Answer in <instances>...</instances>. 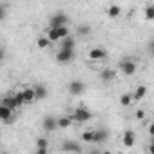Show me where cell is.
I'll list each match as a JSON object with an SVG mask.
<instances>
[{
  "label": "cell",
  "instance_id": "6da1fadb",
  "mask_svg": "<svg viewBox=\"0 0 154 154\" xmlns=\"http://www.w3.org/2000/svg\"><path fill=\"white\" fill-rule=\"evenodd\" d=\"M91 118H93V114H91L87 109H84V107L74 109V111H72V114H71L72 123H74V122H76V123H85V122H89Z\"/></svg>",
  "mask_w": 154,
  "mask_h": 154
},
{
  "label": "cell",
  "instance_id": "7a4b0ae2",
  "mask_svg": "<svg viewBox=\"0 0 154 154\" xmlns=\"http://www.w3.org/2000/svg\"><path fill=\"white\" fill-rule=\"evenodd\" d=\"M69 35V26H62V27H51L47 31V38L51 42H56V40H62Z\"/></svg>",
  "mask_w": 154,
  "mask_h": 154
},
{
  "label": "cell",
  "instance_id": "3957f363",
  "mask_svg": "<svg viewBox=\"0 0 154 154\" xmlns=\"http://www.w3.org/2000/svg\"><path fill=\"white\" fill-rule=\"evenodd\" d=\"M49 26L51 27H62V26H69V17L63 15V13H56L51 17L49 20Z\"/></svg>",
  "mask_w": 154,
  "mask_h": 154
},
{
  "label": "cell",
  "instance_id": "277c9868",
  "mask_svg": "<svg viewBox=\"0 0 154 154\" xmlns=\"http://www.w3.org/2000/svg\"><path fill=\"white\" fill-rule=\"evenodd\" d=\"M72 56H74V49H60L58 53H56V62L58 63H69L71 60H72Z\"/></svg>",
  "mask_w": 154,
  "mask_h": 154
},
{
  "label": "cell",
  "instance_id": "5b68a950",
  "mask_svg": "<svg viewBox=\"0 0 154 154\" xmlns=\"http://www.w3.org/2000/svg\"><path fill=\"white\" fill-rule=\"evenodd\" d=\"M120 69H122V72L125 76H132L136 72V63L132 60H122L120 62Z\"/></svg>",
  "mask_w": 154,
  "mask_h": 154
},
{
  "label": "cell",
  "instance_id": "8992f818",
  "mask_svg": "<svg viewBox=\"0 0 154 154\" xmlns=\"http://www.w3.org/2000/svg\"><path fill=\"white\" fill-rule=\"evenodd\" d=\"M84 91H85V84L80 82V80H72V82L69 84V93H71L72 96H78V94H82Z\"/></svg>",
  "mask_w": 154,
  "mask_h": 154
},
{
  "label": "cell",
  "instance_id": "52a82bcc",
  "mask_svg": "<svg viewBox=\"0 0 154 154\" xmlns=\"http://www.w3.org/2000/svg\"><path fill=\"white\" fill-rule=\"evenodd\" d=\"M42 129H44L45 132H53V131H56V129H58V125H56V118H53V116H45L44 122H42Z\"/></svg>",
  "mask_w": 154,
  "mask_h": 154
},
{
  "label": "cell",
  "instance_id": "ba28073f",
  "mask_svg": "<svg viewBox=\"0 0 154 154\" xmlns=\"http://www.w3.org/2000/svg\"><path fill=\"white\" fill-rule=\"evenodd\" d=\"M60 149L65 150V152H82V145L74 143V141H63Z\"/></svg>",
  "mask_w": 154,
  "mask_h": 154
},
{
  "label": "cell",
  "instance_id": "9c48e42d",
  "mask_svg": "<svg viewBox=\"0 0 154 154\" xmlns=\"http://www.w3.org/2000/svg\"><path fill=\"white\" fill-rule=\"evenodd\" d=\"M105 56H107V51L102 49V47H94V49L89 51V58L91 60H103Z\"/></svg>",
  "mask_w": 154,
  "mask_h": 154
},
{
  "label": "cell",
  "instance_id": "30bf717a",
  "mask_svg": "<svg viewBox=\"0 0 154 154\" xmlns=\"http://www.w3.org/2000/svg\"><path fill=\"white\" fill-rule=\"evenodd\" d=\"M107 138H109V132H107L105 129H100V131H93V141H94V143H103Z\"/></svg>",
  "mask_w": 154,
  "mask_h": 154
},
{
  "label": "cell",
  "instance_id": "8fae6325",
  "mask_svg": "<svg viewBox=\"0 0 154 154\" xmlns=\"http://www.w3.org/2000/svg\"><path fill=\"white\" fill-rule=\"evenodd\" d=\"M0 120L2 122H11L13 120V111L9 107L2 105V103H0Z\"/></svg>",
  "mask_w": 154,
  "mask_h": 154
},
{
  "label": "cell",
  "instance_id": "7c38bea8",
  "mask_svg": "<svg viewBox=\"0 0 154 154\" xmlns=\"http://www.w3.org/2000/svg\"><path fill=\"white\" fill-rule=\"evenodd\" d=\"M134 141H136V134L132 131H125V134H123V145L131 149L134 145Z\"/></svg>",
  "mask_w": 154,
  "mask_h": 154
},
{
  "label": "cell",
  "instance_id": "4fadbf2b",
  "mask_svg": "<svg viewBox=\"0 0 154 154\" xmlns=\"http://www.w3.org/2000/svg\"><path fill=\"white\" fill-rule=\"evenodd\" d=\"M47 98V87L45 85H36L35 87V100H45Z\"/></svg>",
  "mask_w": 154,
  "mask_h": 154
},
{
  "label": "cell",
  "instance_id": "5bb4252c",
  "mask_svg": "<svg viewBox=\"0 0 154 154\" xmlns=\"http://www.w3.org/2000/svg\"><path fill=\"white\" fill-rule=\"evenodd\" d=\"M20 94H22V98H24V103H31V102H35V89H24V91H20Z\"/></svg>",
  "mask_w": 154,
  "mask_h": 154
},
{
  "label": "cell",
  "instance_id": "9a60e30c",
  "mask_svg": "<svg viewBox=\"0 0 154 154\" xmlns=\"http://www.w3.org/2000/svg\"><path fill=\"white\" fill-rule=\"evenodd\" d=\"M100 78H102L103 84H109L111 80H114V71H112V69H103V71L100 72Z\"/></svg>",
  "mask_w": 154,
  "mask_h": 154
},
{
  "label": "cell",
  "instance_id": "2e32d148",
  "mask_svg": "<svg viewBox=\"0 0 154 154\" xmlns=\"http://www.w3.org/2000/svg\"><path fill=\"white\" fill-rule=\"evenodd\" d=\"M56 125H58V129H67L72 125V120H71V116H62L56 120Z\"/></svg>",
  "mask_w": 154,
  "mask_h": 154
},
{
  "label": "cell",
  "instance_id": "e0dca14e",
  "mask_svg": "<svg viewBox=\"0 0 154 154\" xmlns=\"http://www.w3.org/2000/svg\"><path fill=\"white\" fill-rule=\"evenodd\" d=\"M0 103H2V105H6V107H9L11 111H15V109L18 107L13 96H4V98H2V102H0Z\"/></svg>",
  "mask_w": 154,
  "mask_h": 154
},
{
  "label": "cell",
  "instance_id": "ac0fdd59",
  "mask_svg": "<svg viewBox=\"0 0 154 154\" xmlns=\"http://www.w3.org/2000/svg\"><path fill=\"white\" fill-rule=\"evenodd\" d=\"M145 94H147V87H145V85H140V87L134 91L132 100H141V98H145Z\"/></svg>",
  "mask_w": 154,
  "mask_h": 154
},
{
  "label": "cell",
  "instance_id": "d6986e66",
  "mask_svg": "<svg viewBox=\"0 0 154 154\" xmlns=\"http://www.w3.org/2000/svg\"><path fill=\"white\" fill-rule=\"evenodd\" d=\"M62 47L63 49H74V38H71L69 35L65 38H62Z\"/></svg>",
  "mask_w": 154,
  "mask_h": 154
},
{
  "label": "cell",
  "instance_id": "ffe728a7",
  "mask_svg": "<svg viewBox=\"0 0 154 154\" xmlns=\"http://www.w3.org/2000/svg\"><path fill=\"white\" fill-rule=\"evenodd\" d=\"M120 13H122V8H120V6H111V8L107 9V15H109L111 18H116V17H120Z\"/></svg>",
  "mask_w": 154,
  "mask_h": 154
},
{
  "label": "cell",
  "instance_id": "44dd1931",
  "mask_svg": "<svg viewBox=\"0 0 154 154\" xmlns=\"http://www.w3.org/2000/svg\"><path fill=\"white\" fill-rule=\"evenodd\" d=\"M120 103H122L123 107H129V105L132 103V94H131V93H125V94H122V98H120Z\"/></svg>",
  "mask_w": 154,
  "mask_h": 154
},
{
  "label": "cell",
  "instance_id": "7402d4cb",
  "mask_svg": "<svg viewBox=\"0 0 154 154\" xmlns=\"http://www.w3.org/2000/svg\"><path fill=\"white\" fill-rule=\"evenodd\" d=\"M36 44H38V47H40V49H47V47H49V44H51V40H49L47 36H44V38H38V42H36Z\"/></svg>",
  "mask_w": 154,
  "mask_h": 154
},
{
  "label": "cell",
  "instance_id": "603a6c76",
  "mask_svg": "<svg viewBox=\"0 0 154 154\" xmlns=\"http://www.w3.org/2000/svg\"><path fill=\"white\" fill-rule=\"evenodd\" d=\"M145 18L147 20H154V8L152 6H147L145 8Z\"/></svg>",
  "mask_w": 154,
  "mask_h": 154
},
{
  "label": "cell",
  "instance_id": "cb8c5ba5",
  "mask_svg": "<svg viewBox=\"0 0 154 154\" xmlns=\"http://www.w3.org/2000/svg\"><path fill=\"white\" fill-rule=\"evenodd\" d=\"M82 140L87 141V143H93V131H85V132L82 134Z\"/></svg>",
  "mask_w": 154,
  "mask_h": 154
},
{
  "label": "cell",
  "instance_id": "d4e9b609",
  "mask_svg": "<svg viewBox=\"0 0 154 154\" xmlns=\"http://www.w3.org/2000/svg\"><path fill=\"white\" fill-rule=\"evenodd\" d=\"M36 149H47V140L45 138H38L36 140Z\"/></svg>",
  "mask_w": 154,
  "mask_h": 154
},
{
  "label": "cell",
  "instance_id": "484cf974",
  "mask_svg": "<svg viewBox=\"0 0 154 154\" xmlns=\"http://www.w3.org/2000/svg\"><path fill=\"white\" fill-rule=\"evenodd\" d=\"M6 17H8V8L4 4H0V22L6 20Z\"/></svg>",
  "mask_w": 154,
  "mask_h": 154
},
{
  "label": "cell",
  "instance_id": "4316f807",
  "mask_svg": "<svg viewBox=\"0 0 154 154\" xmlns=\"http://www.w3.org/2000/svg\"><path fill=\"white\" fill-rule=\"evenodd\" d=\"M89 33H91V27H89L87 24H85V26H80V27H78V35H89Z\"/></svg>",
  "mask_w": 154,
  "mask_h": 154
},
{
  "label": "cell",
  "instance_id": "83f0119b",
  "mask_svg": "<svg viewBox=\"0 0 154 154\" xmlns=\"http://www.w3.org/2000/svg\"><path fill=\"white\" fill-rule=\"evenodd\" d=\"M13 98H15V102H17V105H18V107H20V105H24V98H22V94H20V93H17Z\"/></svg>",
  "mask_w": 154,
  "mask_h": 154
},
{
  "label": "cell",
  "instance_id": "f1b7e54d",
  "mask_svg": "<svg viewBox=\"0 0 154 154\" xmlns=\"http://www.w3.org/2000/svg\"><path fill=\"white\" fill-rule=\"evenodd\" d=\"M136 118H138V120H143V118H145V111L138 109V111H136Z\"/></svg>",
  "mask_w": 154,
  "mask_h": 154
},
{
  "label": "cell",
  "instance_id": "f546056e",
  "mask_svg": "<svg viewBox=\"0 0 154 154\" xmlns=\"http://www.w3.org/2000/svg\"><path fill=\"white\" fill-rule=\"evenodd\" d=\"M4 56H6V53H4V49H0V62L4 60Z\"/></svg>",
  "mask_w": 154,
  "mask_h": 154
},
{
  "label": "cell",
  "instance_id": "4dcf8cb0",
  "mask_svg": "<svg viewBox=\"0 0 154 154\" xmlns=\"http://www.w3.org/2000/svg\"><path fill=\"white\" fill-rule=\"evenodd\" d=\"M36 152H38V154H45V152H47V149H36Z\"/></svg>",
  "mask_w": 154,
  "mask_h": 154
}]
</instances>
